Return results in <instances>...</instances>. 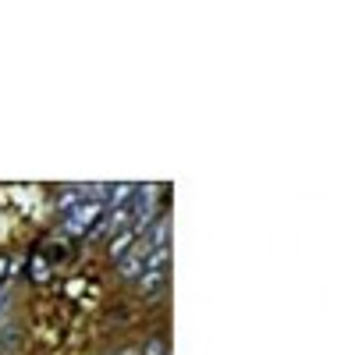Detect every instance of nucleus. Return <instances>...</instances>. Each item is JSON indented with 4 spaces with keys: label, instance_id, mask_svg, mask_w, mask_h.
<instances>
[{
    "label": "nucleus",
    "instance_id": "nucleus-3",
    "mask_svg": "<svg viewBox=\"0 0 355 355\" xmlns=\"http://www.w3.org/2000/svg\"><path fill=\"white\" fill-rule=\"evenodd\" d=\"M132 192H135V185H128V182H117V185H107L103 189V210H117V206H128L132 202Z\"/></svg>",
    "mask_w": 355,
    "mask_h": 355
},
{
    "label": "nucleus",
    "instance_id": "nucleus-7",
    "mask_svg": "<svg viewBox=\"0 0 355 355\" xmlns=\"http://www.w3.org/2000/svg\"><path fill=\"white\" fill-rule=\"evenodd\" d=\"M4 306H8V291L0 288V313H4Z\"/></svg>",
    "mask_w": 355,
    "mask_h": 355
},
{
    "label": "nucleus",
    "instance_id": "nucleus-6",
    "mask_svg": "<svg viewBox=\"0 0 355 355\" xmlns=\"http://www.w3.org/2000/svg\"><path fill=\"white\" fill-rule=\"evenodd\" d=\"M8 274H11V259H8V256H0V284H4Z\"/></svg>",
    "mask_w": 355,
    "mask_h": 355
},
{
    "label": "nucleus",
    "instance_id": "nucleus-4",
    "mask_svg": "<svg viewBox=\"0 0 355 355\" xmlns=\"http://www.w3.org/2000/svg\"><path fill=\"white\" fill-rule=\"evenodd\" d=\"M135 242H139V231H135V227H125V231L110 234V249H107V252H110V259H121Z\"/></svg>",
    "mask_w": 355,
    "mask_h": 355
},
{
    "label": "nucleus",
    "instance_id": "nucleus-2",
    "mask_svg": "<svg viewBox=\"0 0 355 355\" xmlns=\"http://www.w3.org/2000/svg\"><path fill=\"white\" fill-rule=\"evenodd\" d=\"M100 217H103V202H85V206H75L71 217H68V231H85V227L100 224Z\"/></svg>",
    "mask_w": 355,
    "mask_h": 355
},
{
    "label": "nucleus",
    "instance_id": "nucleus-5",
    "mask_svg": "<svg viewBox=\"0 0 355 355\" xmlns=\"http://www.w3.org/2000/svg\"><path fill=\"white\" fill-rule=\"evenodd\" d=\"M142 355H167V341L164 338H150L142 345Z\"/></svg>",
    "mask_w": 355,
    "mask_h": 355
},
{
    "label": "nucleus",
    "instance_id": "nucleus-1",
    "mask_svg": "<svg viewBox=\"0 0 355 355\" xmlns=\"http://www.w3.org/2000/svg\"><path fill=\"white\" fill-rule=\"evenodd\" d=\"M150 252H153V249L146 245V242H135V245H132V249H128V252H125L121 259H114V263H117V274H121L125 281H135V277L142 274V266H146V256H150Z\"/></svg>",
    "mask_w": 355,
    "mask_h": 355
}]
</instances>
